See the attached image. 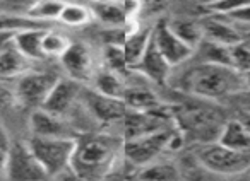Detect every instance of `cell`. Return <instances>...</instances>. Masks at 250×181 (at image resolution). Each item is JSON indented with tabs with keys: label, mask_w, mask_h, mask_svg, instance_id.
I'll return each instance as SVG.
<instances>
[{
	"label": "cell",
	"mask_w": 250,
	"mask_h": 181,
	"mask_svg": "<svg viewBox=\"0 0 250 181\" xmlns=\"http://www.w3.org/2000/svg\"><path fill=\"white\" fill-rule=\"evenodd\" d=\"M120 137L113 133H93L77 139L70 161V171L81 181H103L113 174L122 159Z\"/></svg>",
	"instance_id": "cell-1"
},
{
	"label": "cell",
	"mask_w": 250,
	"mask_h": 181,
	"mask_svg": "<svg viewBox=\"0 0 250 181\" xmlns=\"http://www.w3.org/2000/svg\"><path fill=\"white\" fill-rule=\"evenodd\" d=\"M184 92L195 98L218 101L240 92H249L245 73L229 65L199 62L182 75L178 82Z\"/></svg>",
	"instance_id": "cell-2"
},
{
	"label": "cell",
	"mask_w": 250,
	"mask_h": 181,
	"mask_svg": "<svg viewBox=\"0 0 250 181\" xmlns=\"http://www.w3.org/2000/svg\"><path fill=\"white\" fill-rule=\"evenodd\" d=\"M175 127L185 135L202 144L216 142L226 120L218 109L202 105H180L170 108Z\"/></svg>",
	"instance_id": "cell-3"
},
{
	"label": "cell",
	"mask_w": 250,
	"mask_h": 181,
	"mask_svg": "<svg viewBox=\"0 0 250 181\" xmlns=\"http://www.w3.org/2000/svg\"><path fill=\"white\" fill-rule=\"evenodd\" d=\"M26 142L31 147L33 154L40 161L48 178H55L65 171H70V161L76 150L77 139L29 135Z\"/></svg>",
	"instance_id": "cell-4"
},
{
	"label": "cell",
	"mask_w": 250,
	"mask_h": 181,
	"mask_svg": "<svg viewBox=\"0 0 250 181\" xmlns=\"http://www.w3.org/2000/svg\"><path fill=\"white\" fill-rule=\"evenodd\" d=\"M195 157L206 171L219 176H236L250 169V152H240L219 142L202 144Z\"/></svg>",
	"instance_id": "cell-5"
},
{
	"label": "cell",
	"mask_w": 250,
	"mask_h": 181,
	"mask_svg": "<svg viewBox=\"0 0 250 181\" xmlns=\"http://www.w3.org/2000/svg\"><path fill=\"white\" fill-rule=\"evenodd\" d=\"M173 128L124 140L122 142V159H125L136 167L147 166V164L158 161L165 152H170V137Z\"/></svg>",
	"instance_id": "cell-6"
},
{
	"label": "cell",
	"mask_w": 250,
	"mask_h": 181,
	"mask_svg": "<svg viewBox=\"0 0 250 181\" xmlns=\"http://www.w3.org/2000/svg\"><path fill=\"white\" fill-rule=\"evenodd\" d=\"M50 180L43 166L26 140L12 142L5 156V181H46Z\"/></svg>",
	"instance_id": "cell-7"
},
{
	"label": "cell",
	"mask_w": 250,
	"mask_h": 181,
	"mask_svg": "<svg viewBox=\"0 0 250 181\" xmlns=\"http://www.w3.org/2000/svg\"><path fill=\"white\" fill-rule=\"evenodd\" d=\"M59 79L60 77H57L55 73L35 72V70H29L28 73L21 75L14 87L18 106L31 109L42 108Z\"/></svg>",
	"instance_id": "cell-8"
},
{
	"label": "cell",
	"mask_w": 250,
	"mask_h": 181,
	"mask_svg": "<svg viewBox=\"0 0 250 181\" xmlns=\"http://www.w3.org/2000/svg\"><path fill=\"white\" fill-rule=\"evenodd\" d=\"M93 19L111 28H127L137 22L143 12V0H117V2H98L93 0L89 5Z\"/></svg>",
	"instance_id": "cell-9"
},
{
	"label": "cell",
	"mask_w": 250,
	"mask_h": 181,
	"mask_svg": "<svg viewBox=\"0 0 250 181\" xmlns=\"http://www.w3.org/2000/svg\"><path fill=\"white\" fill-rule=\"evenodd\" d=\"M81 98L86 106L87 113L96 120L98 123L106 127H113L132 109L125 105L124 99L110 98L106 94H101L96 89H86V92H81Z\"/></svg>",
	"instance_id": "cell-10"
},
{
	"label": "cell",
	"mask_w": 250,
	"mask_h": 181,
	"mask_svg": "<svg viewBox=\"0 0 250 181\" xmlns=\"http://www.w3.org/2000/svg\"><path fill=\"white\" fill-rule=\"evenodd\" d=\"M60 65L63 67L69 79L76 82H91L98 73L94 53L86 43H72L70 48L60 56Z\"/></svg>",
	"instance_id": "cell-11"
},
{
	"label": "cell",
	"mask_w": 250,
	"mask_h": 181,
	"mask_svg": "<svg viewBox=\"0 0 250 181\" xmlns=\"http://www.w3.org/2000/svg\"><path fill=\"white\" fill-rule=\"evenodd\" d=\"M153 39H154V43H156L160 53L165 56V60L170 63L171 69L188 62L195 53L194 48L185 45V43L171 31L168 22H156V24H154Z\"/></svg>",
	"instance_id": "cell-12"
},
{
	"label": "cell",
	"mask_w": 250,
	"mask_h": 181,
	"mask_svg": "<svg viewBox=\"0 0 250 181\" xmlns=\"http://www.w3.org/2000/svg\"><path fill=\"white\" fill-rule=\"evenodd\" d=\"M29 130L35 137H63V139H79L76 130L67 118L57 116L43 108L33 109L29 115Z\"/></svg>",
	"instance_id": "cell-13"
},
{
	"label": "cell",
	"mask_w": 250,
	"mask_h": 181,
	"mask_svg": "<svg viewBox=\"0 0 250 181\" xmlns=\"http://www.w3.org/2000/svg\"><path fill=\"white\" fill-rule=\"evenodd\" d=\"M81 92L83 90H81L79 82L72 79H59V82L55 84V87H53V90L50 92V96L46 98L45 105L42 108L57 116L67 118V115L76 106L77 99L81 98Z\"/></svg>",
	"instance_id": "cell-14"
},
{
	"label": "cell",
	"mask_w": 250,
	"mask_h": 181,
	"mask_svg": "<svg viewBox=\"0 0 250 181\" xmlns=\"http://www.w3.org/2000/svg\"><path fill=\"white\" fill-rule=\"evenodd\" d=\"M132 70L137 73H141L143 77H146V79H149L151 82L160 84L161 86V84L167 82L168 77H170L171 67H170V63L165 60V56L160 53L154 39L151 38L146 52L143 53L141 60L137 62V65L134 67Z\"/></svg>",
	"instance_id": "cell-15"
},
{
	"label": "cell",
	"mask_w": 250,
	"mask_h": 181,
	"mask_svg": "<svg viewBox=\"0 0 250 181\" xmlns=\"http://www.w3.org/2000/svg\"><path fill=\"white\" fill-rule=\"evenodd\" d=\"M202 28H204V39L206 41L216 43L221 46H235L236 43L243 41L245 36H242V33L235 28L233 24H229V21L225 16L212 14L209 18L202 19Z\"/></svg>",
	"instance_id": "cell-16"
},
{
	"label": "cell",
	"mask_w": 250,
	"mask_h": 181,
	"mask_svg": "<svg viewBox=\"0 0 250 181\" xmlns=\"http://www.w3.org/2000/svg\"><path fill=\"white\" fill-rule=\"evenodd\" d=\"M31 60L26 58L9 38L0 48V80L19 79L31 70Z\"/></svg>",
	"instance_id": "cell-17"
},
{
	"label": "cell",
	"mask_w": 250,
	"mask_h": 181,
	"mask_svg": "<svg viewBox=\"0 0 250 181\" xmlns=\"http://www.w3.org/2000/svg\"><path fill=\"white\" fill-rule=\"evenodd\" d=\"M153 29H154V24L153 26L137 24L136 28H134V31L130 33V35L125 38V41L120 45L122 55H124L127 65L130 67V70L137 65V62L141 60L143 53L146 52L147 45H149L151 38H153Z\"/></svg>",
	"instance_id": "cell-18"
},
{
	"label": "cell",
	"mask_w": 250,
	"mask_h": 181,
	"mask_svg": "<svg viewBox=\"0 0 250 181\" xmlns=\"http://www.w3.org/2000/svg\"><path fill=\"white\" fill-rule=\"evenodd\" d=\"M124 101L132 111H139V113L158 111V109L167 108V105H163V101L158 98L156 92L146 89V87L129 86V89H127V92L124 96Z\"/></svg>",
	"instance_id": "cell-19"
},
{
	"label": "cell",
	"mask_w": 250,
	"mask_h": 181,
	"mask_svg": "<svg viewBox=\"0 0 250 181\" xmlns=\"http://www.w3.org/2000/svg\"><path fill=\"white\" fill-rule=\"evenodd\" d=\"M216 142L229 149L240 150V152H250V133L247 132V128L238 118L226 120Z\"/></svg>",
	"instance_id": "cell-20"
},
{
	"label": "cell",
	"mask_w": 250,
	"mask_h": 181,
	"mask_svg": "<svg viewBox=\"0 0 250 181\" xmlns=\"http://www.w3.org/2000/svg\"><path fill=\"white\" fill-rule=\"evenodd\" d=\"M45 31L46 29H31V31L18 33V35L11 36V39L28 60H31L33 63L42 62L43 58H46L42 46Z\"/></svg>",
	"instance_id": "cell-21"
},
{
	"label": "cell",
	"mask_w": 250,
	"mask_h": 181,
	"mask_svg": "<svg viewBox=\"0 0 250 181\" xmlns=\"http://www.w3.org/2000/svg\"><path fill=\"white\" fill-rule=\"evenodd\" d=\"M94 89L101 94H106L110 98L124 99L125 92L129 89L127 82L124 79V73H118L115 70H110L106 67L98 70L96 77H94Z\"/></svg>",
	"instance_id": "cell-22"
},
{
	"label": "cell",
	"mask_w": 250,
	"mask_h": 181,
	"mask_svg": "<svg viewBox=\"0 0 250 181\" xmlns=\"http://www.w3.org/2000/svg\"><path fill=\"white\" fill-rule=\"evenodd\" d=\"M137 181H184L182 171L170 161H154L147 166L139 167Z\"/></svg>",
	"instance_id": "cell-23"
},
{
	"label": "cell",
	"mask_w": 250,
	"mask_h": 181,
	"mask_svg": "<svg viewBox=\"0 0 250 181\" xmlns=\"http://www.w3.org/2000/svg\"><path fill=\"white\" fill-rule=\"evenodd\" d=\"M170 29L190 48L197 52V48L204 41V28H202L201 21L195 19H173L168 22Z\"/></svg>",
	"instance_id": "cell-24"
},
{
	"label": "cell",
	"mask_w": 250,
	"mask_h": 181,
	"mask_svg": "<svg viewBox=\"0 0 250 181\" xmlns=\"http://www.w3.org/2000/svg\"><path fill=\"white\" fill-rule=\"evenodd\" d=\"M31 29H46V24L36 21V19L26 16H16V14H0V33L5 35H18V33L31 31Z\"/></svg>",
	"instance_id": "cell-25"
},
{
	"label": "cell",
	"mask_w": 250,
	"mask_h": 181,
	"mask_svg": "<svg viewBox=\"0 0 250 181\" xmlns=\"http://www.w3.org/2000/svg\"><path fill=\"white\" fill-rule=\"evenodd\" d=\"M65 0H36L28 7V16L43 24L59 21L60 12L65 7Z\"/></svg>",
	"instance_id": "cell-26"
},
{
	"label": "cell",
	"mask_w": 250,
	"mask_h": 181,
	"mask_svg": "<svg viewBox=\"0 0 250 181\" xmlns=\"http://www.w3.org/2000/svg\"><path fill=\"white\" fill-rule=\"evenodd\" d=\"M93 19V12H91L89 5L83 4H74V2H67L65 7L60 12L59 22L70 28H81V26H87Z\"/></svg>",
	"instance_id": "cell-27"
},
{
	"label": "cell",
	"mask_w": 250,
	"mask_h": 181,
	"mask_svg": "<svg viewBox=\"0 0 250 181\" xmlns=\"http://www.w3.org/2000/svg\"><path fill=\"white\" fill-rule=\"evenodd\" d=\"M72 41L67 35L60 31H53V29H46L43 35V53L45 56H53V58H60L67 50L70 48Z\"/></svg>",
	"instance_id": "cell-28"
},
{
	"label": "cell",
	"mask_w": 250,
	"mask_h": 181,
	"mask_svg": "<svg viewBox=\"0 0 250 181\" xmlns=\"http://www.w3.org/2000/svg\"><path fill=\"white\" fill-rule=\"evenodd\" d=\"M229 58L233 69L242 73H250V38H243V41L229 46Z\"/></svg>",
	"instance_id": "cell-29"
},
{
	"label": "cell",
	"mask_w": 250,
	"mask_h": 181,
	"mask_svg": "<svg viewBox=\"0 0 250 181\" xmlns=\"http://www.w3.org/2000/svg\"><path fill=\"white\" fill-rule=\"evenodd\" d=\"M199 48H202V60L201 62L219 63V65H229L231 67V58H229V48L228 46L216 45V43L206 41L204 39Z\"/></svg>",
	"instance_id": "cell-30"
},
{
	"label": "cell",
	"mask_w": 250,
	"mask_h": 181,
	"mask_svg": "<svg viewBox=\"0 0 250 181\" xmlns=\"http://www.w3.org/2000/svg\"><path fill=\"white\" fill-rule=\"evenodd\" d=\"M247 5H250V0H219L218 4L211 7V12L218 16H228L231 12L247 7Z\"/></svg>",
	"instance_id": "cell-31"
},
{
	"label": "cell",
	"mask_w": 250,
	"mask_h": 181,
	"mask_svg": "<svg viewBox=\"0 0 250 181\" xmlns=\"http://www.w3.org/2000/svg\"><path fill=\"white\" fill-rule=\"evenodd\" d=\"M14 106H18L16 90L0 82V113L7 111V109L14 108Z\"/></svg>",
	"instance_id": "cell-32"
},
{
	"label": "cell",
	"mask_w": 250,
	"mask_h": 181,
	"mask_svg": "<svg viewBox=\"0 0 250 181\" xmlns=\"http://www.w3.org/2000/svg\"><path fill=\"white\" fill-rule=\"evenodd\" d=\"M229 22H238V24H243V26H250V5L247 7L240 9L236 12H231V14L225 16Z\"/></svg>",
	"instance_id": "cell-33"
},
{
	"label": "cell",
	"mask_w": 250,
	"mask_h": 181,
	"mask_svg": "<svg viewBox=\"0 0 250 181\" xmlns=\"http://www.w3.org/2000/svg\"><path fill=\"white\" fill-rule=\"evenodd\" d=\"M11 145H12L11 135H9L7 128H5V127L2 125V123H0V150L7 154L9 149H11Z\"/></svg>",
	"instance_id": "cell-34"
},
{
	"label": "cell",
	"mask_w": 250,
	"mask_h": 181,
	"mask_svg": "<svg viewBox=\"0 0 250 181\" xmlns=\"http://www.w3.org/2000/svg\"><path fill=\"white\" fill-rule=\"evenodd\" d=\"M238 120L243 123V127L247 128V132L250 133V109H249V111H243L242 115L238 116Z\"/></svg>",
	"instance_id": "cell-35"
},
{
	"label": "cell",
	"mask_w": 250,
	"mask_h": 181,
	"mask_svg": "<svg viewBox=\"0 0 250 181\" xmlns=\"http://www.w3.org/2000/svg\"><path fill=\"white\" fill-rule=\"evenodd\" d=\"M5 156L7 154L0 150V181H5Z\"/></svg>",
	"instance_id": "cell-36"
},
{
	"label": "cell",
	"mask_w": 250,
	"mask_h": 181,
	"mask_svg": "<svg viewBox=\"0 0 250 181\" xmlns=\"http://www.w3.org/2000/svg\"><path fill=\"white\" fill-rule=\"evenodd\" d=\"M195 4H199V5H204V7H208V9H211L212 5H216L219 2V0H194Z\"/></svg>",
	"instance_id": "cell-37"
},
{
	"label": "cell",
	"mask_w": 250,
	"mask_h": 181,
	"mask_svg": "<svg viewBox=\"0 0 250 181\" xmlns=\"http://www.w3.org/2000/svg\"><path fill=\"white\" fill-rule=\"evenodd\" d=\"M247 77V86H249V92H250V73H245Z\"/></svg>",
	"instance_id": "cell-38"
},
{
	"label": "cell",
	"mask_w": 250,
	"mask_h": 181,
	"mask_svg": "<svg viewBox=\"0 0 250 181\" xmlns=\"http://www.w3.org/2000/svg\"><path fill=\"white\" fill-rule=\"evenodd\" d=\"M98 2H117V0H98Z\"/></svg>",
	"instance_id": "cell-39"
},
{
	"label": "cell",
	"mask_w": 250,
	"mask_h": 181,
	"mask_svg": "<svg viewBox=\"0 0 250 181\" xmlns=\"http://www.w3.org/2000/svg\"><path fill=\"white\" fill-rule=\"evenodd\" d=\"M46 181H48V180H46Z\"/></svg>",
	"instance_id": "cell-40"
}]
</instances>
